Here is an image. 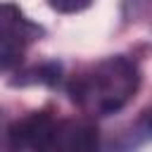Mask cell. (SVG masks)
Returning a JSON list of instances; mask_svg holds the SVG:
<instances>
[{
	"instance_id": "6da1fadb",
	"label": "cell",
	"mask_w": 152,
	"mask_h": 152,
	"mask_svg": "<svg viewBox=\"0 0 152 152\" xmlns=\"http://www.w3.org/2000/svg\"><path fill=\"white\" fill-rule=\"evenodd\" d=\"M140 66L128 55L104 57L66 83L71 102L88 116H112L121 112L140 88Z\"/></svg>"
},
{
	"instance_id": "7a4b0ae2",
	"label": "cell",
	"mask_w": 152,
	"mask_h": 152,
	"mask_svg": "<svg viewBox=\"0 0 152 152\" xmlns=\"http://www.w3.org/2000/svg\"><path fill=\"white\" fill-rule=\"evenodd\" d=\"M45 36V28L28 19L19 5L0 2V74L14 71L28 48Z\"/></svg>"
},
{
	"instance_id": "3957f363",
	"label": "cell",
	"mask_w": 152,
	"mask_h": 152,
	"mask_svg": "<svg viewBox=\"0 0 152 152\" xmlns=\"http://www.w3.org/2000/svg\"><path fill=\"white\" fill-rule=\"evenodd\" d=\"M55 131H57V119L48 109H40V112H28L26 116L10 124L5 128V135L12 150L43 152V150H52Z\"/></svg>"
},
{
	"instance_id": "277c9868",
	"label": "cell",
	"mask_w": 152,
	"mask_h": 152,
	"mask_svg": "<svg viewBox=\"0 0 152 152\" xmlns=\"http://www.w3.org/2000/svg\"><path fill=\"white\" fill-rule=\"evenodd\" d=\"M97 147V128L90 121L76 119H57V131L52 140V150H69V152H88Z\"/></svg>"
},
{
	"instance_id": "5b68a950",
	"label": "cell",
	"mask_w": 152,
	"mask_h": 152,
	"mask_svg": "<svg viewBox=\"0 0 152 152\" xmlns=\"http://www.w3.org/2000/svg\"><path fill=\"white\" fill-rule=\"evenodd\" d=\"M62 76V64L59 62H43L38 66H31L21 74H17V78H12V86H57Z\"/></svg>"
},
{
	"instance_id": "8992f818",
	"label": "cell",
	"mask_w": 152,
	"mask_h": 152,
	"mask_svg": "<svg viewBox=\"0 0 152 152\" xmlns=\"http://www.w3.org/2000/svg\"><path fill=\"white\" fill-rule=\"evenodd\" d=\"M48 5L59 14H74V12H83L86 7H90L93 0H48Z\"/></svg>"
}]
</instances>
